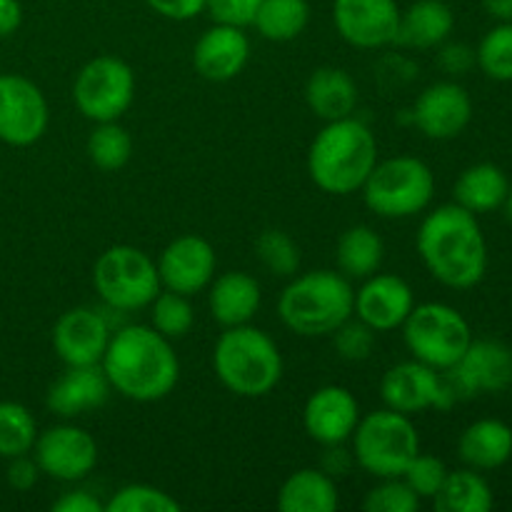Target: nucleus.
<instances>
[{
    "mask_svg": "<svg viewBox=\"0 0 512 512\" xmlns=\"http://www.w3.org/2000/svg\"><path fill=\"white\" fill-rule=\"evenodd\" d=\"M250 58V40L245 28L215 23L205 30L193 48V65L200 78L210 83H228L238 78Z\"/></svg>",
    "mask_w": 512,
    "mask_h": 512,
    "instance_id": "412c9836",
    "label": "nucleus"
},
{
    "mask_svg": "<svg viewBox=\"0 0 512 512\" xmlns=\"http://www.w3.org/2000/svg\"><path fill=\"white\" fill-rule=\"evenodd\" d=\"M353 463H355L353 453H348L343 445H325V455H323V465H320V470L328 473L330 478H343V475H348L350 465Z\"/></svg>",
    "mask_w": 512,
    "mask_h": 512,
    "instance_id": "49530a36",
    "label": "nucleus"
},
{
    "mask_svg": "<svg viewBox=\"0 0 512 512\" xmlns=\"http://www.w3.org/2000/svg\"><path fill=\"white\" fill-rule=\"evenodd\" d=\"M385 258L383 238L368 225H353L345 230L335 245L338 270L348 280H365L378 273Z\"/></svg>",
    "mask_w": 512,
    "mask_h": 512,
    "instance_id": "c85d7f7f",
    "label": "nucleus"
},
{
    "mask_svg": "<svg viewBox=\"0 0 512 512\" xmlns=\"http://www.w3.org/2000/svg\"><path fill=\"white\" fill-rule=\"evenodd\" d=\"M380 398L385 408L403 415L423 413V410H448L443 398V385H440V370L420 363V360H408L398 363L383 375L380 380Z\"/></svg>",
    "mask_w": 512,
    "mask_h": 512,
    "instance_id": "6ab92c4d",
    "label": "nucleus"
},
{
    "mask_svg": "<svg viewBox=\"0 0 512 512\" xmlns=\"http://www.w3.org/2000/svg\"><path fill=\"white\" fill-rule=\"evenodd\" d=\"M150 308V325L168 340L185 338L195 325V310L188 295L160 290Z\"/></svg>",
    "mask_w": 512,
    "mask_h": 512,
    "instance_id": "72a5a7b5",
    "label": "nucleus"
},
{
    "mask_svg": "<svg viewBox=\"0 0 512 512\" xmlns=\"http://www.w3.org/2000/svg\"><path fill=\"white\" fill-rule=\"evenodd\" d=\"M308 20V0H263L250 25L270 43H288L308 28Z\"/></svg>",
    "mask_w": 512,
    "mask_h": 512,
    "instance_id": "c756f323",
    "label": "nucleus"
},
{
    "mask_svg": "<svg viewBox=\"0 0 512 512\" xmlns=\"http://www.w3.org/2000/svg\"><path fill=\"white\" fill-rule=\"evenodd\" d=\"M458 453L475 470H495L512 455V430L503 420H478L458 440Z\"/></svg>",
    "mask_w": 512,
    "mask_h": 512,
    "instance_id": "bb28decb",
    "label": "nucleus"
},
{
    "mask_svg": "<svg viewBox=\"0 0 512 512\" xmlns=\"http://www.w3.org/2000/svg\"><path fill=\"white\" fill-rule=\"evenodd\" d=\"M135 100V73L115 55H95L73 80V103L93 123L120 120Z\"/></svg>",
    "mask_w": 512,
    "mask_h": 512,
    "instance_id": "9d476101",
    "label": "nucleus"
},
{
    "mask_svg": "<svg viewBox=\"0 0 512 512\" xmlns=\"http://www.w3.org/2000/svg\"><path fill=\"white\" fill-rule=\"evenodd\" d=\"M85 153L95 168L115 173V170L125 168L133 158V138L118 120L95 123V128L88 135V143H85Z\"/></svg>",
    "mask_w": 512,
    "mask_h": 512,
    "instance_id": "2f4dec72",
    "label": "nucleus"
},
{
    "mask_svg": "<svg viewBox=\"0 0 512 512\" xmlns=\"http://www.w3.org/2000/svg\"><path fill=\"white\" fill-rule=\"evenodd\" d=\"M418 253L430 275L455 290L475 288L488 268L483 230L475 215L458 203L433 210L420 223Z\"/></svg>",
    "mask_w": 512,
    "mask_h": 512,
    "instance_id": "f03ea898",
    "label": "nucleus"
},
{
    "mask_svg": "<svg viewBox=\"0 0 512 512\" xmlns=\"http://www.w3.org/2000/svg\"><path fill=\"white\" fill-rule=\"evenodd\" d=\"M110 388L135 403L168 398L180 380V360L165 335L153 325L115 328L100 360Z\"/></svg>",
    "mask_w": 512,
    "mask_h": 512,
    "instance_id": "f257e3e1",
    "label": "nucleus"
},
{
    "mask_svg": "<svg viewBox=\"0 0 512 512\" xmlns=\"http://www.w3.org/2000/svg\"><path fill=\"white\" fill-rule=\"evenodd\" d=\"M180 508L183 505L173 495L148 483L123 485L105 503V512H178Z\"/></svg>",
    "mask_w": 512,
    "mask_h": 512,
    "instance_id": "c9c22d12",
    "label": "nucleus"
},
{
    "mask_svg": "<svg viewBox=\"0 0 512 512\" xmlns=\"http://www.w3.org/2000/svg\"><path fill=\"white\" fill-rule=\"evenodd\" d=\"M38 478H40V468L38 463H35V458H30V453L8 460L5 480H8V485L13 490H18V493H28V490L35 488Z\"/></svg>",
    "mask_w": 512,
    "mask_h": 512,
    "instance_id": "79ce46f5",
    "label": "nucleus"
},
{
    "mask_svg": "<svg viewBox=\"0 0 512 512\" xmlns=\"http://www.w3.org/2000/svg\"><path fill=\"white\" fill-rule=\"evenodd\" d=\"M420 133L430 140L458 138L473 118V100L458 83H433L418 95L410 113Z\"/></svg>",
    "mask_w": 512,
    "mask_h": 512,
    "instance_id": "f3484780",
    "label": "nucleus"
},
{
    "mask_svg": "<svg viewBox=\"0 0 512 512\" xmlns=\"http://www.w3.org/2000/svg\"><path fill=\"white\" fill-rule=\"evenodd\" d=\"M333 348L348 363H363L373 355L375 350V330L370 325H365L360 318L350 315L343 325L333 330Z\"/></svg>",
    "mask_w": 512,
    "mask_h": 512,
    "instance_id": "58836bf2",
    "label": "nucleus"
},
{
    "mask_svg": "<svg viewBox=\"0 0 512 512\" xmlns=\"http://www.w3.org/2000/svg\"><path fill=\"white\" fill-rule=\"evenodd\" d=\"M400 478L410 485V490H413L420 500H433L435 495H438V490L443 488L445 478H448V468H445L443 460L435 458V455L418 453L410 460L408 468H405V473L400 475Z\"/></svg>",
    "mask_w": 512,
    "mask_h": 512,
    "instance_id": "ea45409f",
    "label": "nucleus"
},
{
    "mask_svg": "<svg viewBox=\"0 0 512 512\" xmlns=\"http://www.w3.org/2000/svg\"><path fill=\"white\" fill-rule=\"evenodd\" d=\"M53 512H105V503L90 490H70L55 500Z\"/></svg>",
    "mask_w": 512,
    "mask_h": 512,
    "instance_id": "a18cd8bd",
    "label": "nucleus"
},
{
    "mask_svg": "<svg viewBox=\"0 0 512 512\" xmlns=\"http://www.w3.org/2000/svg\"><path fill=\"white\" fill-rule=\"evenodd\" d=\"M415 308L413 288L403 278L390 273H373L355 290V318L363 320L375 333L403 328L405 318Z\"/></svg>",
    "mask_w": 512,
    "mask_h": 512,
    "instance_id": "aec40b11",
    "label": "nucleus"
},
{
    "mask_svg": "<svg viewBox=\"0 0 512 512\" xmlns=\"http://www.w3.org/2000/svg\"><path fill=\"white\" fill-rule=\"evenodd\" d=\"M433 503L438 512H490L493 490L473 470H455L448 473Z\"/></svg>",
    "mask_w": 512,
    "mask_h": 512,
    "instance_id": "7c9ffc66",
    "label": "nucleus"
},
{
    "mask_svg": "<svg viewBox=\"0 0 512 512\" xmlns=\"http://www.w3.org/2000/svg\"><path fill=\"white\" fill-rule=\"evenodd\" d=\"M480 70L493 80H512V23L490 30L475 50Z\"/></svg>",
    "mask_w": 512,
    "mask_h": 512,
    "instance_id": "e433bc0d",
    "label": "nucleus"
},
{
    "mask_svg": "<svg viewBox=\"0 0 512 512\" xmlns=\"http://www.w3.org/2000/svg\"><path fill=\"white\" fill-rule=\"evenodd\" d=\"M375 163L378 143L373 130L355 115L325 123L308 150L310 180L330 195H350L363 188Z\"/></svg>",
    "mask_w": 512,
    "mask_h": 512,
    "instance_id": "7ed1b4c3",
    "label": "nucleus"
},
{
    "mask_svg": "<svg viewBox=\"0 0 512 512\" xmlns=\"http://www.w3.org/2000/svg\"><path fill=\"white\" fill-rule=\"evenodd\" d=\"M438 63L445 73L465 75L473 65H478L475 50L465 43H443L438 53Z\"/></svg>",
    "mask_w": 512,
    "mask_h": 512,
    "instance_id": "37998d69",
    "label": "nucleus"
},
{
    "mask_svg": "<svg viewBox=\"0 0 512 512\" xmlns=\"http://www.w3.org/2000/svg\"><path fill=\"white\" fill-rule=\"evenodd\" d=\"M353 458L373 478H400L420 453V438L410 415L385 408L360 418L353 433Z\"/></svg>",
    "mask_w": 512,
    "mask_h": 512,
    "instance_id": "6e6552de",
    "label": "nucleus"
},
{
    "mask_svg": "<svg viewBox=\"0 0 512 512\" xmlns=\"http://www.w3.org/2000/svg\"><path fill=\"white\" fill-rule=\"evenodd\" d=\"M110 383L100 365H68L45 393V408L63 420H73L90 410L103 408L110 395Z\"/></svg>",
    "mask_w": 512,
    "mask_h": 512,
    "instance_id": "4be33fe9",
    "label": "nucleus"
},
{
    "mask_svg": "<svg viewBox=\"0 0 512 512\" xmlns=\"http://www.w3.org/2000/svg\"><path fill=\"white\" fill-rule=\"evenodd\" d=\"M145 3L150 5V10L175 23H185L205 13V0H145Z\"/></svg>",
    "mask_w": 512,
    "mask_h": 512,
    "instance_id": "c03bdc74",
    "label": "nucleus"
},
{
    "mask_svg": "<svg viewBox=\"0 0 512 512\" xmlns=\"http://www.w3.org/2000/svg\"><path fill=\"white\" fill-rule=\"evenodd\" d=\"M360 405L343 385H323L303 408V428L318 445H345L360 423Z\"/></svg>",
    "mask_w": 512,
    "mask_h": 512,
    "instance_id": "a211bd4d",
    "label": "nucleus"
},
{
    "mask_svg": "<svg viewBox=\"0 0 512 512\" xmlns=\"http://www.w3.org/2000/svg\"><path fill=\"white\" fill-rule=\"evenodd\" d=\"M358 98L360 93L353 75L335 65H323V68L313 70L305 83V103H308L310 113L325 123L350 118L358 108Z\"/></svg>",
    "mask_w": 512,
    "mask_h": 512,
    "instance_id": "b1692460",
    "label": "nucleus"
},
{
    "mask_svg": "<svg viewBox=\"0 0 512 512\" xmlns=\"http://www.w3.org/2000/svg\"><path fill=\"white\" fill-rule=\"evenodd\" d=\"M48 120V100L33 80L0 73V140L5 145H35L48 130Z\"/></svg>",
    "mask_w": 512,
    "mask_h": 512,
    "instance_id": "f8f14e48",
    "label": "nucleus"
},
{
    "mask_svg": "<svg viewBox=\"0 0 512 512\" xmlns=\"http://www.w3.org/2000/svg\"><path fill=\"white\" fill-rule=\"evenodd\" d=\"M23 23L20 0H0V38H10Z\"/></svg>",
    "mask_w": 512,
    "mask_h": 512,
    "instance_id": "de8ad7c7",
    "label": "nucleus"
},
{
    "mask_svg": "<svg viewBox=\"0 0 512 512\" xmlns=\"http://www.w3.org/2000/svg\"><path fill=\"white\" fill-rule=\"evenodd\" d=\"M255 253L263 268L275 278H293L300 270V248L283 230H263L255 240Z\"/></svg>",
    "mask_w": 512,
    "mask_h": 512,
    "instance_id": "f704fd0d",
    "label": "nucleus"
},
{
    "mask_svg": "<svg viewBox=\"0 0 512 512\" xmlns=\"http://www.w3.org/2000/svg\"><path fill=\"white\" fill-rule=\"evenodd\" d=\"M405 348L415 360L435 370L453 368L468 345L473 333L463 315L445 303L415 305L403 323Z\"/></svg>",
    "mask_w": 512,
    "mask_h": 512,
    "instance_id": "1a4fd4ad",
    "label": "nucleus"
},
{
    "mask_svg": "<svg viewBox=\"0 0 512 512\" xmlns=\"http://www.w3.org/2000/svg\"><path fill=\"white\" fill-rule=\"evenodd\" d=\"M38 440V423L25 405L3 400L0 403V458L10 460L33 453Z\"/></svg>",
    "mask_w": 512,
    "mask_h": 512,
    "instance_id": "473e14b6",
    "label": "nucleus"
},
{
    "mask_svg": "<svg viewBox=\"0 0 512 512\" xmlns=\"http://www.w3.org/2000/svg\"><path fill=\"white\" fill-rule=\"evenodd\" d=\"M355 290L343 273L293 275L278 298L280 323L300 338H325L353 315Z\"/></svg>",
    "mask_w": 512,
    "mask_h": 512,
    "instance_id": "20e7f679",
    "label": "nucleus"
},
{
    "mask_svg": "<svg viewBox=\"0 0 512 512\" xmlns=\"http://www.w3.org/2000/svg\"><path fill=\"white\" fill-rule=\"evenodd\" d=\"M363 508L368 512H418L420 498L403 478H380V485L365 493Z\"/></svg>",
    "mask_w": 512,
    "mask_h": 512,
    "instance_id": "4c0bfd02",
    "label": "nucleus"
},
{
    "mask_svg": "<svg viewBox=\"0 0 512 512\" xmlns=\"http://www.w3.org/2000/svg\"><path fill=\"white\" fill-rule=\"evenodd\" d=\"M338 505L340 495L335 478L320 468L295 470L280 485L278 508L283 512H333Z\"/></svg>",
    "mask_w": 512,
    "mask_h": 512,
    "instance_id": "a878e982",
    "label": "nucleus"
},
{
    "mask_svg": "<svg viewBox=\"0 0 512 512\" xmlns=\"http://www.w3.org/2000/svg\"><path fill=\"white\" fill-rule=\"evenodd\" d=\"M360 190L370 213L378 218L403 220L428 208L435 195V175L420 158L395 155L375 163Z\"/></svg>",
    "mask_w": 512,
    "mask_h": 512,
    "instance_id": "423d86ee",
    "label": "nucleus"
},
{
    "mask_svg": "<svg viewBox=\"0 0 512 512\" xmlns=\"http://www.w3.org/2000/svg\"><path fill=\"white\" fill-rule=\"evenodd\" d=\"M155 265H158L160 285L165 290L193 298L195 293L213 283L218 255L213 245L200 235H180L165 245Z\"/></svg>",
    "mask_w": 512,
    "mask_h": 512,
    "instance_id": "4468645a",
    "label": "nucleus"
},
{
    "mask_svg": "<svg viewBox=\"0 0 512 512\" xmlns=\"http://www.w3.org/2000/svg\"><path fill=\"white\" fill-rule=\"evenodd\" d=\"M113 335L108 315L95 308L65 310L53 325V350L68 365H100Z\"/></svg>",
    "mask_w": 512,
    "mask_h": 512,
    "instance_id": "dca6fc26",
    "label": "nucleus"
},
{
    "mask_svg": "<svg viewBox=\"0 0 512 512\" xmlns=\"http://www.w3.org/2000/svg\"><path fill=\"white\" fill-rule=\"evenodd\" d=\"M510 183L503 170L493 163H478L465 170L455 183L453 195L460 208L470 213H490L508 198Z\"/></svg>",
    "mask_w": 512,
    "mask_h": 512,
    "instance_id": "cd10ccee",
    "label": "nucleus"
},
{
    "mask_svg": "<svg viewBox=\"0 0 512 512\" xmlns=\"http://www.w3.org/2000/svg\"><path fill=\"white\" fill-rule=\"evenodd\" d=\"M455 28V15L443 0H415L408 10H400L395 43L403 48L430 50L443 45Z\"/></svg>",
    "mask_w": 512,
    "mask_h": 512,
    "instance_id": "393cba45",
    "label": "nucleus"
},
{
    "mask_svg": "<svg viewBox=\"0 0 512 512\" xmlns=\"http://www.w3.org/2000/svg\"><path fill=\"white\" fill-rule=\"evenodd\" d=\"M93 285L103 305L113 313L148 308L160 293L158 265L135 245H113L93 265Z\"/></svg>",
    "mask_w": 512,
    "mask_h": 512,
    "instance_id": "0eeeda50",
    "label": "nucleus"
},
{
    "mask_svg": "<svg viewBox=\"0 0 512 512\" xmlns=\"http://www.w3.org/2000/svg\"><path fill=\"white\" fill-rule=\"evenodd\" d=\"M213 370L238 398H265L283 378V355L268 333L250 323L235 325L215 343Z\"/></svg>",
    "mask_w": 512,
    "mask_h": 512,
    "instance_id": "39448f33",
    "label": "nucleus"
},
{
    "mask_svg": "<svg viewBox=\"0 0 512 512\" xmlns=\"http://www.w3.org/2000/svg\"><path fill=\"white\" fill-rule=\"evenodd\" d=\"M333 23L353 48H385L395 43L400 8L395 0H335Z\"/></svg>",
    "mask_w": 512,
    "mask_h": 512,
    "instance_id": "2eb2a0df",
    "label": "nucleus"
},
{
    "mask_svg": "<svg viewBox=\"0 0 512 512\" xmlns=\"http://www.w3.org/2000/svg\"><path fill=\"white\" fill-rule=\"evenodd\" d=\"M483 8L493 18L503 20V23H510L512 20V0H483Z\"/></svg>",
    "mask_w": 512,
    "mask_h": 512,
    "instance_id": "09e8293b",
    "label": "nucleus"
},
{
    "mask_svg": "<svg viewBox=\"0 0 512 512\" xmlns=\"http://www.w3.org/2000/svg\"><path fill=\"white\" fill-rule=\"evenodd\" d=\"M260 303H263L260 283L243 270H230V273L218 275L208 285L210 315L223 328L248 325L260 310Z\"/></svg>",
    "mask_w": 512,
    "mask_h": 512,
    "instance_id": "5701e85b",
    "label": "nucleus"
},
{
    "mask_svg": "<svg viewBox=\"0 0 512 512\" xmlns=\"http://www.w3.org/2000/svg\"><path fill=\"white\" fill-rule=\"evenodd\" d=\"M33 458L40 473L60 483H78L88 478L98 465V443L88 430L78 425H53L38 433L33 445Z\"/></svg>",
    "mask_w": 512,
    "mask_h": 512,
    "instance_id": "ddd939ff",
    "label": "nucleus"
},
{
    "mask_svg": "<svg viewBox=\"0 0 512 512\" xmlns=\"http://www.w3.org/2000/svg\"><path fill=\"white\" fill-rule=\"evenodd\" d=\"M263 0H205V10L215 23L238 25V28H248L253 23L255 13H258Z\"/></svg>",
    "mask_w": 512,
    "mask_h": 512,
    "instance_id": "a19ab883",
    "label": "nucleus"
},
{
    "mask_svg": "<svg viewBox=\"0 0 512 512\" xmlns=\"http://www.w3.org/2000/svg\"><path fill=\"white\" fill-rule=\"evenodd\" d=\"M505 203H508V215H510V220H512V188L508 190V198H505Z\"/></svg>",
    "mask_w": 512,
    "mask_h": 512,
    "instance_id": "8fccbe9b",
    "label": "nucleus"
},
{
    "mask_svg": "<svg viewBox=\"0 0 512 512\" xmlns=\"http://www.w3.org/2000/svg\"><path fill=\"white\" fill-rule=\"evenodd\" d=\"M453 403L512 385V350L498 340H473L453 368L440 370Z\"/></svg>",
    "mask_w": 512,
    "mask_h": 512,
    "instance_id": "9b49d317",
    "label": "nucleus"
}]
</instances>
